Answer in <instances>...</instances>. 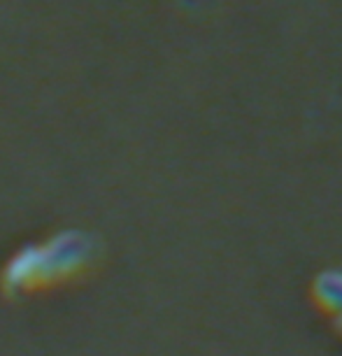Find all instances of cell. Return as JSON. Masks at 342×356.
I'll list each match as a JSON object with an SVG mask.
<instances>
[{"instance_id":"cell-1","label":"cell","mask_w":342,"mask_h":356,"mask_svg":"<svg viewBox=\"0 0 342 356\" xmlns=\"http://www.w3.org/2000/svg\"><path fill=\"white\" fill-rule=\"evenodd\" d=\"M312 300L333 321L342 317V268H331L314 280Z\"/></svg>"}]
</instances>
